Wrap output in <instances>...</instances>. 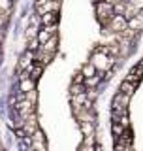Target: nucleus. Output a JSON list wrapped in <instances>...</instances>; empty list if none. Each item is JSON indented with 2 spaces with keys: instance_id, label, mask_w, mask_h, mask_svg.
Wrapping results in <instances>:
<instances>
[{
  "instance_id": "nucleus-10",
  "label": "nucleus",
  "mask_w": 143,
  "mask_h": 151,
  "mask_svg": "<svg viewBox=\"0 0 143 151\" xmlns=\"http://www.w3.org/2000/svg\"><path fill=\"white\" fill-rule=\"evenodd\" d=\"M134 91H136V85L130 83V81H126V79L121 83V87H119V93H121V94H126V96H132Z\"/></svg>"
},
{
  "instance_id": "nucleus-7",
  "label": "nucleus",
  "mask_w": 143,
  "mask_h": 151,
  "mask_svg": "<svg viewBox=\"0 0 143 151\" xmlns=\"http://www.w3.org/2000/svg\"><path fill=\"white\" fill-rule=\"evenodd\" d=\"M141 76H143V63H139L137 66H134V68L130 70V74H128L126 81H130V83L137 85V81H139V79H141Z\"/></svg>"
},
{
  "instance_id": "nucleus-13",
  "label": "nucleus",
  "mask_w": 143,
  "mask_h": 151,
  "mask_svg": "<svg viewBox=\"0 0 143 151\" xmlns=\"http://www.w3.org/2000/svg\"><path fill=\"white\" fill-rule=\"evenodd\" d=\"M100 79H102V76H92V78H89V79H85V85H87V87H94V85H96Z\"/></svg>"
},
{
  "instance_id": "nucleus-12",
  "label": "nucleus",
  "mask_w": 143,
  "mask_h": 151,
  "mask_svg": "<svg viewBox=\"0 0 143 151\" xmlns=\"http://www.w3.org/2000/svg\"><path fill=\"white\" fill-rule=\"evenodd\" d=\"M94 72H96V70H94V66L90 64V63H87V64L83 66V68H81V72H79V74L83 76L85 79H89V78H92V76H94Z\"/></svg>"
},
{
  "instance_id": "nucleus-1",
  "label": "nucleus",
  "mask_w": 143,
  "mask_h": 151,
  "mask_svg": "<svg viewBox=\"0 0 143 151\" xmlns=\"http://www.w3.org/2000/svg\"><path fill=\"white\" fill-rule=\"evenodd\" d=\"M90 64L94 66V70H98V74H102V72H106V70H109L113 64H115V59L106 55L104 51L96 49L92 53V57H90Z\"/></svg>"
},
{
  "instance_id": "nucleus-8",
  "label": "nucleus",
  "mask_w": 143,
  "mask_h": 151,
  "mask_svg": "<svg viewBox=\"0 0 143 151\" xmlns=\"http://www.w3.org/2000/svg\"><path fill=\"white\" fill-rule=\"evenodd\" d=\"M41 72H44V66H41V64H38V63H34V64L30 66V68L26 70V76L32 79V81H36V79L41 76Z\"/></svg>"
},
{
  "instance_id": "nucleus-11",
  "label": "nucleus",
  "mask_w": 143,
  "mask_h": 151,
  "mask_svg": "<svg viewBox=\"0 0 143 151\" xmlns=\"http://www.w3.org/2000/svg\"><path fill=\"white\" fill-rule=\"evenodd\" d=\"M41 23H44V27H53L59 23V15L56 13H45V15H41Z\"/></svg>"
},
{
  "instance_id": "nucleus-2",
  "label": "nucleus",
  "mask_w": 143,
  "mask_h": 151,
  "mask_svg": "<svg viewBox=\"0 0 143 151\" xmlns=\"http://www.w3.org/2000/svg\"><path fill=\"white\" fill-rule=\"evenodd\" d=\"M94 9H96V15L100 19V23H106L111 19L113 15H115V9H113V4L107 2V0H98L96 6H94Z\"/></svg>"
},
{
  "instance_id": "nucleus-4",
  "label": "nucleus",
  "mask_w": 143,
  "mask_h": 151,
  "mask_svg": "<svg viewBox=\"0 0 143 151\" xmlns=\"http://www.w3.org/2000/svg\"><path fill=\"white\" fill-rule=\"evenodd\" d=\"M60 8V0H47L44 4H38L36 9L40 15H45V13H56Z\"/></svg>"
},
{
  "instance_id": "nucleus-9",
  "label": "nucleus",
  "mask_w": 143,
  "mask_h": 151,
  "mask_svg": "<svg viewBox=\"0 0 143 151\" xmlns=\"http://www.w3.org/2000/svg\"><path fill=\"white\" fill-rule=\"evenodd\" d=\"M40 49L44 51V53H51V55H55V53H56V36H53L51 40H47L44 45H40Z\"/></svg>"
},
{
  "instance_id": "nucleus-3",
  "label": "nucleus",
  "mask_w": 143,
  "mask_h": 151,
  "mask_svg": "<svg viewBox=\"0 0 143 151\" xmlns=\"http://www.w3.org/2000/svg\"><path fill=\"white\" fill-rule=\"evenodd\" d=\"M106 27H107V30L109 32H115V34H121L124 28H128V19L124 15H119V13H115L109 21L106 23Z\"/></svg>"
},
{
  "instance_id": "nucleus-14",
  "label": "nucleus",
  "mask_w": 143,
  "mask_h": 151,
  "mask_svg": "<svg viewBox=\"0 0 143 151\" xmlns=\"http://www.w3.org/2000/svg\"><path fill=\"white\" fill-rule=\"evenodd\" d=\"M107 2H111V4H115V0H107Z\"/></svg>"
},
{
  "instance_id": "nucleus-6",
  "label": "nucleus",
  "mask_w": 143,
  "mask_h": 151,
  "mask_svg": "<svg viewBox=\"0 0 143 151\" xmlns=\"http://www.w3.org/2000/svg\"><path fill=\"white\" fill-rule=\"evenodd\" d=\"M32 64H34V51H26V53H23L21 59H19V70H21V72H26Z\"/></svg>"
},
{
  "instance_id": "nucleus-5",
  "label": "nucleus",
  "mask_w": 143,
  "mask_h": 151,
  "mask_svg": "<svg viewBox=\"0 0 143 151\" xmlns=\"http://www.w3.org/2000/svg\"><path fill=\"white\" fill-rule=\"evenodd\" d=\"M53 36H56V25H53V27H44L40 32H38V36H36V42L40 45H44L47 40H51Z\"/></svg>"
}]
</instances>
